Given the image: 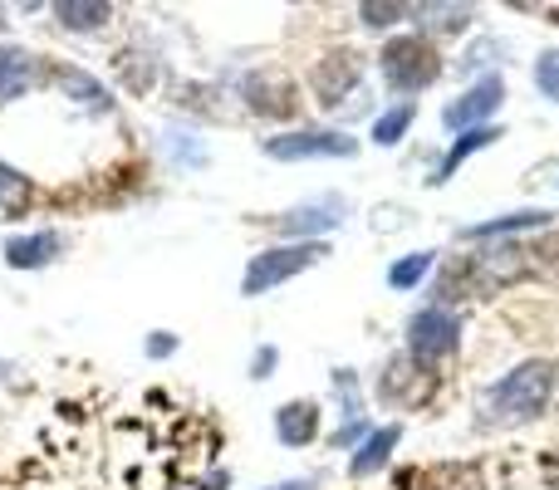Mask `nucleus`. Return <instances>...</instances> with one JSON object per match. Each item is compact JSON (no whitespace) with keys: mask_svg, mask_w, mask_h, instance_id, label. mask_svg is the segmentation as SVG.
<instances>
[{"mask_svg":"<svg viewBox=\"0 0 559 490\" xmlns=\"http://www.w3.org/2000/svg\"><path fill=\"white\" fill-rule=\"evenodd\" d=\"M555 393V368L545 358H525L515 363L501 383L481 393V427H525L550 407Z\"/></svg>","mask_w":559,"mask_h":490,"instance_id":"1","label":"nucleus"},{"mask_svg":"<svg viewBox=\"0 0 559 490\" xmlns=\"http://www.w3.org/2000/svg\"><path fill=\"white\" fill-rule=\"evenodd\" d=\"M378 69H383V84L393 94H423V88H432L442 79V55L423 35H397L383 45Z\"/></svg>","mask_w":559,"mask_h":490,"instance_id":"2","label":"nucleus"},{"mask_svg":"<svg viewBox=\"0 0 559 490\" xmlns=\"http://www.w3.org/2000/svg\"><path fill=\"white\" fill-rule=\"evenodd\" d=\"M324 255H329L324 241H285V246L261 250V255H251V265H246V275H241V295H246V299L271 295V289H280L285 279H295V275H305V270H314Z\"/></svg>","mask_w":559,"mask_h":490,"instance_id":"3","label":"nucleus"},{"mask_svg":"<svg viewBox=\"0 0 559 490\" xmlns=\"http://www.w3.org/2000/svg\"><path fill=\"white\" fill-rule=\"evenodd\" d=\"M462 348V319L447 304H427L407 319V358L413 363H437V358H452Z\"/></svg>","mask_w":559,"mask_h":490,"instance_id":"4","label":"nucleus"},{"mask_svg":"<svg viewBox=\"0 0 559 490\" xmlns=\"http://www.w3.org/2000/svg\"><path fill=\"white\" fill-rule=\"evenodd\" d=\"M358 138L334 133V128H295V133L265 138V157L275 163H314V157H354Z\"/></svg>","mask_w":559,"mask_h":490,"instance_id":"5","label":"nucleus"},{"mask_svg":"<svg viewBox=\"0 0 559 490\" xmlns=\"http://www.w3.org/2000/svg\"><path fill=\"white\" fill-rule=\"evenodd\" d=\"M506 104V79L501 74H486L476 84H466L452 104L442 108V123L452 133H472V128H491V113Z\"/></svg>","mask_w":559,"mask_h":490,"instance_id":"6","label":"nucleus"},{"mask_svg":"<svg viewBox=\"0 0 559 490\" xmlns=\"http://www.w3.org/2000/svg\"><path fill=\"white\" fill-rule=\"evenodd\" d=\"M358 79H364V59H358L354 49H329L314 64V74H309V88H314V98L324 108H338L344 94L358 88Z\"/></svg>","mask_w":559,"mask_h":490,"instance_id":"7","label":"nucleus"},{"mask_svg":"<svg viewBox=\"0 0 559 490\" xmlns=\"http://www.w3.org/2000/svg\"><path fill=\"white\" fill-rule=\"evenodd\" d=\"M344 212L348 206L338 202V196H319V202H305V206H295V212L275 216V231L289 236V241H319L324 231H334V226L344 222Z\"/></svg>","mask_w":559,"mask_h":490,"instance_id":"8","label":"nucleus"},{"mask_svg":"<svg viewBox=\"0 0 559 490\" xmlns=\"http://www.w3.org/2000/svg\"><path fill=\"white\" fill-rule=\"evenodd\" d=\"M64 250V236L59 231H35V236H10L5 241V265L10 270H39Z\"/></svg>","mask_w":559,"mask_h":490,"instance_id":"9","label":"nucleus"},{"mask_svg":"<svg viewBox=\"0 0 559 490\" xmlns=\"http://www.w3.org/2000/svg\"><path fill=\"white\" fill-rule=\"evenodd\" d=\"M275 437L285 446H309L319 437V403H309V397H295V403H285L275 413Z\"/></svg>","mask_w":559,"mask_h":490,"instance_id":"10","label":"nucleus"},{"mask_svg":"<svg viewBox=\"0 0 559 490\" xmlns=\"http://www.w3.org/2000/svg\"><path fill=\"white\" fill-rule=\"evenodd\" d=\"M35 88V55L20 45H0V104H15Z\"/></svg>","mask_w":559,"mask_h":490,"instance_id":"11","label":"nucleus"},{"mask_svg":"<svg viewBox=\"0 0 559 490\" xmlns=\"http://www.w3.org/2000/svg\"><path fill=\"white\" fill-rule=\"evenodd\" d=\"M246 104L265 118H285L295 108V84H285L280 74H251L246 79Z\"/></svg>","mask_w":559,"mask_h":490,"instance_id":"12","label":"nucleus"},{"mask_svg":"<svg viewBox=\"0 0 559 490\" xmlns=\"http://www.w3.org/2000/svg\"><path fill=\"white\" fill-rule=\"evenodd\" d=\"M403 442V427L397 422H388V427H373V432L364 437V446L354 452V462H348V471L364 481V476H373V471H383L388 466V456H393V446Z\"/></svg>","mask_w":559,"mask_h":490,"instance_id":"13","label":"nucleus"},{"mask_svg":"<svg viewBox=\"0 0 559 490\" xmlns=\"http://www.w3.org/2000/svg\"><path fill=\"white\" fill-rule=\"evenodd\" d=\"M535 226H550V212H511V216H491V222H481V226H466L462 231V241H501V236H511V231H535Z\"/></svg>","mask_w":559,"mask_h":490,"instance_id":"14","label":"nucleus"},{"mask_svg":"<svg viewBox=\"0 0 559 490\" xmlns=\"http://www.w3.org/2000/svg\"><path fill=\"white\" fill-rule=\"evenodd\" d=\"M55 79L69 88V98H74V104L94 108V113H108V108H114V98H108V88L98 84L94 74H84V69H59Z\"/></svg>","mask_w":559,"mask_h":490,"instance_id":"15","label":"nucleus"},{"mask_svg":"<svg viewBox=\"0 0 559 490\" xmlns=\"http://www.w3.org/2000/svg\"><path fill=\"white\" fill-rule=\"evenodd\" d=\"M413 118H417V104H413V98H403V104L383 108V113L373 118V143H378V147H397V143L407 138V128H413Z\"/></svg>","mask_w":559,"mask_h":490,"instance_id":"16","label":"nucleus"},{"mask_svg":"<svg viewBox=\"0 0 559 490\" xmlns=\"http://www.w3.org/2000/svg\"><path fill=\"white\" fill-rule=\"evenodd\" d=\"M496 138H501V133H496V128H472V133H462L452 147H447V157H442V167H437V177H432V182H447V177H452L456 167L466 163V157H472V153H481V147H491Z\"/></svg>","mask_w":559,"mask_h":490,"instance_id":"17","label":"nucleus"},{"mask_svg":"<svg viewBox=\"0 0 559 490\" xmlns=\"http://www.w3.org/2000/svg\"><path fill=\"white\" fill-rule=\"evenodd\" d=\"M423 486L427 490H486L481 481V466H472V462H447V466H437V471H427L423 476Z\"/></svg>","mask_w":559,"mask_h":490,"instance_id":"18","label":"nucleus"},{"mask_svg":"<svg viewBox=\"0 0 559 490\" xmlns=\"http://www.w3.org/2000/svg\"><path fill=\"white\" fill-rule=\"evenodd\" d=\"M432 265H437V250H413V255H403V260L388 265V285L393 289H417L427 275H432Z\"/></svg>","mask_w":559,"mask_h":490,"instance_id":"19","label":"nucleus"},{"mask_svg":"<svg viewBox=\"0 0 559 490\" xmlns=\"http://www.w3.org/2000/svg\"><path fill=\"white\" fill-rule=\"evenodd\" d=\"M108 15H114L108 5H79V0H59L55 5V20L64 29H104Z\"/></svg>","mask_w":559,"mask_h":490,"instance_id":"20","label":"nucleus"},{"mask_svg":"<svg viewBox=\"0 0 559 490\" xmlns=\"http://www.w3.org/2000/svg\"><path fill=\"white\" fill-rule=\"evenodd\" d=\"M413 15L423 20L427 29H442V35H462V29L472 25V10L466 5H417Z\"/></svg>","mask_w":559,"mask_h":490,"instance_id":"21","label":"nucleus"},{"mask_svg":"<svg viewBox=\"0 0 559 490\" xmlns=\"http://www.w3.org/2000/svg\"><path fill=\"white\" fill-rule=\"evenodd\" d=\"M29 202V182L15 172V167L0 163V212H15V206Z\"/></svg>","mask_w":559,"mask_h":490,"instance_id":"22","label":"nucleus"},{"mask_svg":"<svg viewBox=\"0 0 559 490\" xmlns=\"http://www.w3.org/2000/svg\"><path fill=\"white\" fill-rule=\"evenodd\" d=\"M535 88H540V98L559 104V49H545V55L535 59Z\"/></svg>","mask_w":559,"mask_h":490,"instance_id":"23","label":"nucleus"},{"mask_svg":"<svg viewBox=\"0 0 559 490\" xmlns=\"http://www.w3.org/2000/svg\"><path fill=\"white\" fill-rule=\"evenodd\" d=\"M358 15H364L368 29H388V25H397L403 15H413V10L407 5H358Z\"/></svg>","mask_w":559,"mask_h":490,"instance_id":"24","label":"nucleus"},{"mask_svg":"<svg viewBox=\"0 0 559 490\" xmlns=\"http://www.w3.org/2000/svg\"><path fill=\"white\" fill-rule=\"evenodd\" d=\"M275 363H280V348H255V358H251V378H271L275 373Z\"/></svg>","mask_w":559,"mask_h":490,"instance_id":"25","label":"nucleus"},{"mask_svg":"<svg viewBox=\"0 0 559 490\" xmlns=\"http://www.w3.org/2000/svg\"><path fill=\"white\" fill-rule=\"evenodd\" d=\"M167 354H177V338L173 334H153V338H147V358H167Z\"/></svg>","mask_w":559,"mask_h":490,"instance_id":"26","label":"nucleus"},{"mask_svg":"<svg viewBox=\"0 0 559 490\" xmlns=\"http://www.w3.org/2000/svg\"><path fill=\"white\" fill-rule=\"evenodd\" d=\"M265 490H319L314 476H295V481H280V486H265Z\"/></svg>","mask_w":559,"mask_h":490,"instance_id":"27","label":"nucleus"}]
</instances>
